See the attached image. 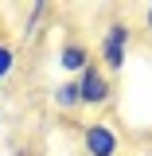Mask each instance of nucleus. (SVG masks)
<instances>
[{"label":"nucleus","mask_w":152,"mask_h":156,"mask_svg":"<svg viewBox=\"0 0 152 156\" xmlns=\"http://www.w3.org/2000/svg\"><path fill=\"white\" fill-rule=\"evenodd\" d=\"M82 144H86V156H117V133L105 125V121H94L86 133H82Z\"/></svg>","instance_id":"7ed1b4c3"},{"label":"nucleus","mask_w":152,"mask_h":156,"mask_svg":"<svg viewBox=\"0 0 152 156\" xmlns=\"http://www.w3.org/2000/svg\"><path fill=\"white\" fill-rule=\"evenodd\" d=\"M144 27H152V4H148V16H144Z\"/></svg>","instance_id":"0eeeda50"},{"label":"nucleus","mask_w":152,"mask_h":156,"mask_svg":"<svg viewBox=\"0 0 152 156\" xmlns=\"http://www.w3.org/2000/svg\"><path fill=\"white\" fill-rule=\"evenodd\" d=\"M16 70V47L12 43H0V82H8Z\"/></svg>","instance_id":"423d86ee"},{"label":"nucleus","mask_w":152,"mask_h":156,"mask_svg":"<svg viewBox=\"0 0 152 156\" xmlns=\"http://www.w3.org/2000/svg\"><path fill=\"white\" fill-rule=\"evenodd\" d=\"M55 105H58V109H66V113L82 105V90H78V78H74V82L66 78V82H58V86H55Z\"/></svg>","instance_id":"39448f33"},{"label":"nucleus","mask_w":152,"mask_h":156,"mask_svg":"<svg viewBox=\"0 0 152 156\" xmlns=\"http://www.w3.org/2000/svg\"><path fill=\"white\" fill-rule=\"evenodd\" d=\"M78 90H82V105H105L109 98H113V78H109V70L105 66H97V62H90L82 74H78Z\"/></svg>","instance_id":"f03ea898"},{"label":"nucleus","mask_w":152,"mask_h":156,"mask_svg":"<svg viewBox=\"0 0 152 156\" xmlns=\"http://www.w3.org/2000/svg\"><path fill=\"white\" fill-rule=\"evenodd\" d=\"M129 43H133V27L125 23V20H113L109 27H105V35H101V66L117 74L125 62H129Z\"/></svg>","instance_id":"f257e3e1"},{"label":"nucleus","mask_w":152,"mask_h":156,"mask_svg":"<svg viewBox=\"0 0 152 156\" xmlns=\"http://www.w3.org/2000/svg\"><path fill=\"white\" fill-rule=\"evenodd\" d=\"M58 66H62L66 74H82V70L90 66V47L78 43V39L62 43V51H58Z\"/></svg>","instance_id":"20e7f679"}]
</instances>
